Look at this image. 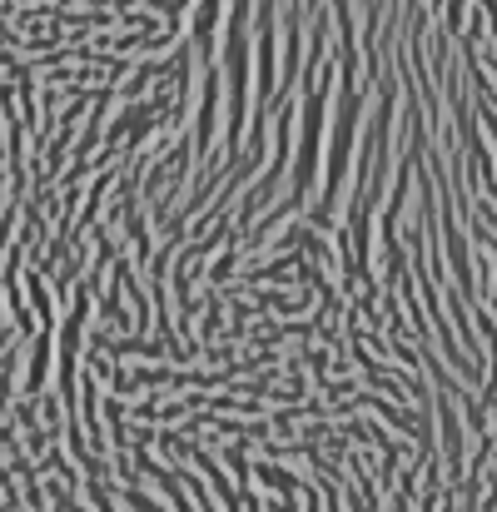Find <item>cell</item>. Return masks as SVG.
Returning a JSON list of instances; mask_svg holds the SVG:
<instances>
[{
	"label": "cell",
	"instance_id": "cell-1",
	"mask_svg": "<svg viewBox=\"0 0 497 512\" xmlns=\"http://www.w3.org/2000/svg\"><path fill=\"white\" fill-rule=\"evenodd\" d=\"M254 478H259L264 488H274V493H284V498H299V493H304V483H299V473H289V468H279V463H254Z\"/></svg>",
	"mask_w": 497,
	"mask_h": 512
},
{
	"label": "cell",
	"instance_id": "cell-2",
	"mask_svg": "<svg viewBox=\"0 0 497 512\" xmlns=\"http://www.w3.org/2000/svg\"><path fill=\"white\" fill-rule=\"evenodd\" d=\"M239 259H244V249H239V244H229V249H224V254L209 264V279H214V289H219V284H224V279L239 269Z\"/></svg>",
	"mask_w": 497,
	"mask_h": 512
}]
</instances>
